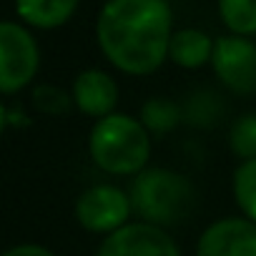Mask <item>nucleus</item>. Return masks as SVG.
<instances>
[{"instance_id": "f257e3e1", "label": "nucleus", "mask_w": 256, "mask_h": 256, "mask_svg": "<svg viewBox=\"0 0 256 256\" xmlns=\"http://www.w3.org/2000/svg\"><path fill=\"white\" fill-rule=\"evenodd\" d=\"M174 13L168 0H106L96 38L103 56L128 76H148L168 58Z\"/></svg>"}, {"instance_id": "f03ea898", "label": "nucleus", "mask_w": 256, "mask_h": 256, "mask_svg": "<svg viewBox=\"0 0 256 256\" xmlns=\"http://www.w3.org/2000/svg\"><path fill=\"white\" fill-rule=\"evenodd\" d=\"M93 164L113 176H136L151 158V138L141 120L126 113H110L98 118L90 131Z\"/></svg>"}, {"instance_id": "7ed1b4c3", "label": "nucleus", "mask_w": 256, "mask_h": 256, "mask_svg": "<svg viewBox=\"0 0 256 256\" xmlns=\"http://www.w3.org/2000/svg\"><path fill=\"white\" fill-rule=\"evenodd\" d=\"M131 206L141 221L154 226H176L186 221L196 204L191 181L168 168H144L131 184Z\"/></svg>"}, {"instance_id": "20e7f679", "label": "nucleus", "mask_w": 256, "mask_h": 256, "mask_svg": "<svg viewBox=\"0 0 256 256\" xmlns=\"http://www.w3.org/2000/svg\"><path fill=\"white\" fill-rule=\"evenodd\" d=\"M40 68V48L33 33L13 20L0 23V90L16 93L26 88Z\"/></svg>"}, {"instance_id": "39448f33", "label": "nucleus", "mask_w": 256, "mask_h": 256, "mask_svg": "<svg viewBox=\"0 0 256 256\" xmlns=\"http://www.w3.org/2000/svg\"><path fill=\"white\" fill-rule=\"evenodd\" d=\"M211 66L216 78L238 96L256 93V43L246 36H224L214 40Z\"/></svg>"}, {"instance_id": "423d86ee", "label": "nucleus", "mask_w": 256, "mask_h": 256, "mask_svg": "<svg viewBox=\"0 0 256 256\" xmlns=\"http://www.w3.org/2000/svg\"><path fill=\"white\" fill-rule=\"evenodd\" d=\"M134 214L131 196L116 186L100 184L80 194L76 201V218L83 228L93 234H113L126 226L128 216Z\"/></svg>"}, {"instance_id": "0eeeda50", "label": "nucleus", "mask_w": 256, "mask_h": 256, "mask_svg": "<svg viewBox=\"0 0 256 256\" xmlns=\"http://www.w3.org/2000/svg\"><path fill=\"white\" fill-rule=\"evenodd\" d=\"M98 256H181V251L161 226L138 221L108 234L98 248Z\"/></svg>"}, {"instance_id": "6e6552de", "label": "nucleus", "mask_w": 256, "mask_h": 256, "mask_svg": "<svg viewBox=\"0 0 256 256\" xmlns=\"http://www.w3.org/2000/svg\"><path fill=\"white\" fill-rule=\"evenodd\" d=\"M196 256H256V224L236 216L214 221L201 234Z\"/></svg>"}, {"instance_id": "1a4fd4ad", "label": "nucleus", "mask_w": 256, "mask_h": 256, "mask_svg": "<svg viewBox=\"0 0 256 256\" xmlns=\"http://www.w3.org/2000/svg\"><path fill=\"white\" fill-rule=\"evenodd\" d=\"M70 96L80 113L93 116V118H106L113 113L118 103V86L106 70L88 68L76 76Z\"/></svg>"}, {"instance_id": "9d476101", "label": "nucleus", "mask_w": 256, "mask_h": 256, "mask_svg": "<svg viewBox=\"0 0 256 256\" xmlns=\"http://www.w3.org/2000/svg\"><path fill=\"white\" fill-rule=\"evenodd\" d=\"M80 0H16L18 18L38 30H53L66 26Z\"/></svg>"}, {"instance_id": "9b49d317", "label": "nucleus", "mask_w": 256, "mask_h": 256, "mask_svg": "<svg viewBox=\"0 0 256 256\" xmlns=\"http://www.w3.org/2000/svg\"><path fill=\"white\" fill-rule=\"evenodd\" d=\"M211 56H214V40L204 30H198V28L174 30L171 46H168V58L176 66L194 70V68L211 63Z\"/></svg>"}, {"instance_id": "f8f14e48", "label": "nucleus", "mask_w": 256, "mask_h": 256, "mask_svg": "<svg viewBox=\"0 0 256 256\" xmlns=\"http://www.w3.org/2000/svg\"><path fill=\"white\" fill-rule=\"evenodd\" d=\"M181 118H184V110L171 98L156 96V98H148L141 106V123L146 126V131H151L156 136L171 134L174 128L181 123Z\"/></svg>"}, {"instance_id": "ddd939ff", "label": "nucleus", "mask_w": 256, "mask_h": 256, "mask_svg": "<svg viewBox=\"0 0 256 256\" xmlns=\"http://www.w3.org/2000/svg\"><path fill=\"white\" fill-rule=\"evenodd\" d=\"M218 16L234 36H256V0H218Z\"/></svg>"}, {"instance_id": "4468645a", "label": "nucleus", "mask_w": 256, "mask_h": 256, "mask_svg": "<svg viewBox=\"0 0 256 256\" xmlns=\"http://www.w3.org/2000/svg\"><path fill=\"white\" fill-rule=\"evenodd\" d=\"M234 198L246 218L256 224V158L241 161L234 174Z\"/></svg>"}, {"instance_id": "2eb2a0df", "label": "nucleus", "mask_w": 256, "mask_h": 256, "mask_svg": "<svg viewBox=\"0 0 256 256\" xmlns=\"http://www.w3.org/2000/svg\"><path fill=\"white\" fill-rule=\"evenodd\" d=\"M228 146L241 161L256 158V113H246L238 120H234Z\"/></svg>"}, {"instance_id": "dca6fc26", "label": "nucleus", "mask_w": 256, "mask_h": 256, "mask_svg": "<svg viewBox=\"0 0 256 256\" xmlns=\"http://www.w3.org/2000/svg\"><path fill=\"white\" fill-rule=\"evenodd\" d=\"M33 103L40 113H48V116H60V113H68L73 103V96H68L66 90L56 88V86H38L33 90Z\"/></svg>"}, {"instance_id": "f3484780", "label": "nucleus", "mask_w": 256, "mask_h": 256, "mask_svg": "<svg viewBox=\"0 0 256 256\" xmlns=\"http://www.w3.org/2000/svg\"><path fill=\"white\" fill-rule=\"evenodd\" d=\"M208 103H214V93H196V98L188 103V120L191 123H201V126H208V123H214V113H216V106L214 108H208Z\"/></svg>"}, {"instance_id": "a211bd4d", "label": "nucleus", "mask_w": 256, "mask_h": 256, "mask_svg": "<svg viewBox=\"0 0 256 256\" xmlns=\"http://www.w3.org/2000/svg\"><path fill=\"white\" fill-rule=\"evenodd\" d=\"M3 256H56V254L46 246H38V244H20V246L8 248Z\"/></svg>"}]
</instances>
